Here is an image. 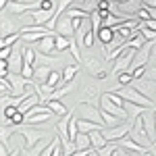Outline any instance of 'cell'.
Listing matches in <instances>:
<instances>
[{
	"mask_svg": "<svg viewBox=\"0 0 156 156\" xmlns=\"http://www.w3.org/2000/svg\"><path fill=\"white\" fill-rule=\"evenodd\" d=\"M137 29H140V34L144 36L146 42H156V31H154V29H150V27H148L144 21L140 23V27H137Z\"/></svg>",
	"mask_w": 156,
	"mask_h": 156,
	"instance_id": "obj_26",
	"label": "cell"
},
{
	"mask_svg": "<svg viewBox=\"0 0 156 156\" xmlns=\"http://www.w3.org/2000/svg\"><path fill=\"white\" fill-rule=\"evenodd\" d=\"M69 123H71V115H65L62 119L56 123V135H58V140H69Z\"/></svg>",
	"mask_w": 156,
	"mask_h": 156,
	"instance_id": "obj_16",
	"label": "cell"
},
{
	"mask_svg": "<svg viewBox=\"0 0 156 156\" xmlns=\"http://www.w3.org/2000/svg\"><path fill=\"white\" fill-rule=\"evenodd\" d=\"M119 94L125 100H129V102H133V104H140V106L144 108H154V100L152 98H148L146 94H142L137 87H133V85H123V87H119Z\"/></svg>",
	"mask_w": 156,
	"mask_h": 156,
	"instance_id": "obj_2",
	"label": "cell"
},
{
	"mask_svg": "<svg viewBox=\"0 0 156 156\" xmlns=\"http://www.w3.org/2000/svg\"><path fill=\"white\" fill-rule=\"evenodd\" d=\"M100 108L106 110V112H110V115H115V117H119L121 121L129 119V117H127V110H125L123 106H119V104H115L112 100H108L104 94H102V98H100Z\"/></svg>",
	"mask_w": 156,
	"mask_h": 156,
	"instance_id": "obj_9",
	"label": "cell"
},
{
	"mask_svg": "<svg viewBox=\"0 0 156 156\" xmlns=\"http://www.w3.org/2000/svg\"><path fill=\"white\" fill-rule=\"evenodd\" d=\"M100 90H98V83H85L81 87V92H79V100L81 102H90V104H98L100 102Z\"/></svg>",
	"mask_w": 156,
	"mask_h": 156,
	"instance_id": "obj_7",
	"label": "cell"
},
{
	"mask_svg": "<svg viewBox=\"0 0 156 156\" xmlns=\"http://www.w3.org/2000/svg\"><path fill=\"white\" fill-rule=\"evenodd\" d=\"M142 4L146 9H156V0H142Z\"/></svg>",
	"mask_w": 156,
	"mask_h": 156,
	"instance_id": "obj_43",
	"label": "cell"
},
{
	"mask_svg": "<svg viewBox=\"0 0 156 156\" xmlns=\"http://www.w3.org/2000/svg\"><path fill=\"white\" fill-rule=\"evenodd\" d=\"M135 48H127L119 58L115 60L112 65V75H119V73H125V71H131L133 69V60H135Z\"/></svg>",
	"mask_w": 156,
	"mask_h": 156,
	"instance_id": "obj_5",
	"label": "cell"
},
{
	"mask_svg": "<svg viewBox=\"0 0 156 156\" xmlns=\"http://www.w3.org/2000/svg\"><path fill=\"white\" fill-rule=\"evenodd\" d=\"M92 152H94V148H87V150H75L71 156H90Z\"/></svg>",
	"mask_w": 156,
	"mask_h": 156,
	"instance_id": "obj_41",
	"label": "cell"
},
{
	"mask_svg": "<svg viewBox=\"0 0 156 156\" xmlns=\"http://www.w3.org/2000/svg\"><path fill=\"white\" fill-rule=\"evenodd\" d=\"M71 54H73V58H75V62H83V54H81V46L75 42V37H73V42H71Z\"/></svg>",
	"mask_w": 156,
	"mask_h": 156,
	"instance_id": "obj_31",
	"label": "cell"
},
{
	"mask_svg": "<svg viewBox=\"0 0 156 156\" xmlns=\"http://www.w3.org/2000/svg\"><path fill=\"white\" fill-rule=\"evenodd\" d=\"M19 156H23V152H21V154H19Z\"/></svg>",
	"mask_w": 156,
	"mask_h": 156,
	"instance_id": "obj_47",
	"label": "cell"
},
{
	"mask_svg": "<svg viewBox=\"0 0 156 156\" xmlns=\"http://www.w3.org/2000/svg\"><path fill=\"white\" fill-rule=\"evenodd\" d=\"M117 144H119V148L129 150V152H135V154H144V152H148V148H144L142 144H137L131 135H125V137H123V140H119Z\"/></svg>",
	"mask_w": 156,
	"mask_h": 156,
	"instance_id": "obj_12",
	"label": "cell"
},
{
	"mask_svg": "<svg viewBox=\"0 0 156 156\" xmlns=\"http://www.w3.org/2000/svg\"><path fill=\"white\" fill-rule=\"evenodd\" d=\"M102 121H104V125H106V129H110V127H117L119 123H123V121H121L119 117H115V115H110V112H106V110H102Z\"/></svg>",
	"mask_w": 156,
	"mask_h": 156,
	"instance_id": "obj_28",
	"label": "cell"
},
{
	"mask_svg": "<svg viewBox=\"0 0 156 156\" xmlns=\"http://www.w3.org/2000/svg\"><path fill=\"white\" fill-rule=\"evenodd\" d=\"M54 71L52 67H48V65H36V73H34V81L36 83H46L50 77V73Z\"/></svg>",
	"mask_w": 156,
	"mask_h": 156,
	"instance_id": "obj_15",
	"label": "cell"
},
{
	"mask_svg": "<svg viewBox=\"0 0 156 156\" xmlns=\"http://www.w3.org/2000/svg\"><path fill=\"white\" fill-rule=\"evenodd\" d=\"M75 146H77V150H87V148H92L90 135H87V133H79V135L75 137Z\"/></svg>",
	"mask_w": 156,
	"mask_h": 156,
	"instance_id": "obj_27",
	"label": "cell"
},
{
	"mask_svg": "<svg viewBox=\"0 0 156 156\" xmlns=\"http://www.w3.org/2000/svg\"><path fill=\"white\" fill-rule=\"evenodd\" d=\"M133 87H137L142 94H146L148 98H152V94H154L156 90V81H152V79H148V77H140V79H133L131 81Z\"/></svg>",
	"mask_w": 156,
	"mask_h": 156,
	"instance_id": "obj_10",
	"label": "cell"
},
{
	"mask_svg": "<svg viewBox=\"0 0 156 156\" xmlns=\"http://www.w3.org/2000/svg\"><path fill=\"white\" fill-rule=\"evenodd\" d=\"M15 131L25 140V148H34L42 140H46L44 131L42 129H34V125H19V127H15Z\"/></svg>",
	"mask_w": 156,
	"mask_h": 156,
	"instance_id": "obj_3",
	"label": "cell"
},
{
	"mask_svg": "<svg viewBox=\"0 0 156 156\" xmlns=\"http://www.w3.org/2000/svg\"><path fill=\"white\" fill-rule=\"evenodd\" d=\"M71 42L73 37H67V36H56V50H58L60 54H65V50L71 48Z\"/></svg>",
	"mask_w": 156,
	"mask_h": 156,
	"instance_id": "obj_25",
	"label": "cell"
},
{
	"mask_svg": "<svg viewBox=\"0 0 156 156\" xmlns=\"http://www.w3.org/2000/svg\"><path fill=\"white\" fill-rule=\"evenodd\" d=\"M90 23H92V29L94 31H100V27H102V17H100V11H94L90 15Z\"/></svg>",
	"mask_w": 156,
	"mask_h": 156,
	"instance_id": "obj_32",
	"label": "cell"
},
{
	"mask_svg": "<svg viewBox=\"0 0 156 156\" xmlns=\"http://www.w3.org/2000/svg\"><path fill=\"white\" fill-rule=\"evenodd\" d=\"M77 127H79V133H90V131H96V129H104V125H98L94 121H85V119H77Z\"/></svg>",
	"mask_w": 156,
	"mask_h": 156,
	"instance_id": "obj_23",
	"label": "cell"
},
{
	"mask_svg": "<svg viewBox=\"0 0 156 156\" xmlns=\"http://www.w3.org/2000/svg\"><path fill=\"white\" fill-rule=\"evenodd\" d=\"M96 37L102 42V46H106V44H110V42H115V40H117V34L112 31V27L102 25V27H100V31L96 34Z\"/></svg>",
	"mask_w": 156,
	"mask_h": 156,
	"instance_id": "obj_17",
	"label": "cell"
},
{
	"mask_svg": "<svg viewBox=\"0 0 156 156\" xmlns=\"http://www.w3.org/2000/svg\"><path fill=\"white\" fill-rule=\"evenodd\" d=\"M133 125H135V121H123V123H119L117 127H110V129H102V133H104V137H106L108 142H119V140H123L125 135H129V133L133 131Z\"/></svg>",
	"mask_w": 156,
	"mask_h": 156,
	"instance_id": "obj_4",
	"label": "cell"
},
{
	"mask_svg": "<svg viewBox=\"0 0 156 156\" xmlns=\"http://www.w3.org/2000/svg\"><path fill=\"white\" fill-rule=\"evenodd\" d=\"M98 4H100V0H81V9L87 12L98 11Z\"/></svg>",
	"mask_w": 156,
	"mask_h": 156,
	"instance_id": "obj_34",
	"label": "cell"
},
{
	"mask_svg": "<svg viewBox=\"0 0 156 156\" xmlns=\"http://www.w3.org/2000/svg\"><path fill=\"white\" fill-rule=\"evenodd\" d=\"M144 23L148 25L150 29H154V31H156V19H148V21H144Z\"/></svg>",
	"mask_w": 156,
	"mask_h": 156,
	"instance_id": "obj_44",
	"label": "cell"
},
{
	"mask_svg": "<svg viewBox=\"0 0 156 156\" xmlns=\"http://www.w3.org/2000/svg\"><path fill=\"white\" fill-rule=\"evenodd\" d=\"M40 102H42V98H40V94H37V92H34V94H27V98L23 100V104L19 106V110L25 115L29 108H34L36 104H40Z\"/></svg>",
	"mask_w": 156,
	"mask_h": 156,
	"instance_id": "obj_22",
	"label": "cell"
},
{
	"mask_svg": "<svg viewBox=\"0 0 156 156\" xmlns=\"http://www.w3.org/2000/svg\"><path fill=\"white\" fill-rule=\"evenodd\" d=\"M60 81H62V73L60 71H52L50 77H48V81H46V85H50L52 90H56V87L60 85Z\"/></svg>",
	"mask_w": 156,
	"mask_h": 156,
	"instance_id": "obj_30",
	"label": "cell"
},
{
	"mask_svg": "<svg viewBox=\"0 0 156 156\" xmlns=\"http://www.w3.org/2000/svg\"><path fill=\"white\" fill-rule=\"evenodd\" d=\"M87 135H90V142H92V148H94V150H98V148H104V146L108 144V140L104 137V133H102V129H96V131H90Z\"/></svg>",
	"mask_w": 156,
	"mask_h": 156,
	"instance_id": "obj_19",
	"label": "cell"
},
{
	"mask_svg": "<svg viewBox=\"0 0 156 156\" xmlns=\"http://www.w3.org/2000/svg\"><path fill=\"white\" fill-rule=\"evenodd\" d=\"M83 67H85V71L90 73L92 77H98L100 73L104 71L100 58H96V56H83Z\"/></svg>",
	"mask_w": 156,
	"mask_h": 156,
	"instance_id": "obj_13",
	"label": "cell"
},
{
	"mask_svg": "<svg viewBox=\"0 0 156 156\" xmlns=\"http://www.w3.org/2000/svg\"><path fill=\"white\" fill-rule=\"evenodd\" d=\"M77 75H79V67H77V65H67V67H62V81H60V85L73 83V79H75Z\"/></svg>",
	"mask_w": 156,
	"mask_h": 156,
	"instance_id": "obj_18",
	"label": "cell"
},
{
	"mask_svg": "<svg viewBox=\"0 0 156 156\" xmlns=\"http://www.w3.org/2000/svg\"><path fill=\"white\" fill-rule=\"evenodd\" d=\"M117 77H119V87H123V85H129V83H131V81H133V75H131V71L119 73Z\"/></svg>",
	"mask_w": 156,
	"mask_h": 156,
	"instance_id": "obj_35",
	"label": "cell"
},
{
	"mask_svg": "<svg viewBox=\"0 0 156 156\" xmlns=\"http://www.w3.org/2000/svg\"><path fill=\"white\" fill-rule=\"evenodd\" d=\"M44 104H48V108L54 112V115H58V117H65V115H69V110H67V106L60 102V100H46Z\"/></svg>",
	"mask_w": 156,
	"mask_h": 156,
	"instance_id": "obj_24",
	"label": "cell"
},
{
	"mask_svg": "<svg viewBox=\"0 0 156 156\" xmlns=\"http://www.w3.org/2000/svg\"><path fill=\"white\" fill-rule=\"evenodd\" d=\"M56 31L54 34H50V36H46V37H42L40 42H37V46H36V50L37 52H42V54H50V56H60V52L56 50Z\"/></svg>",
	"mask_w": 156,
	"mask_h": 156,
	"instance_id": "obj_6",
	"label": "cell"
},
{
	"mask_svg": "<svg viewBox=\"0 0 156 156\" xmlns=\"http://www.w3.org/2000/svg\"><path fill=\"white\" fill-rule=\"evenodd\" d=\"M21 31V27H19V23L15 21V19H11V17H2V23H0V36L6 37L11 36V34H19Z\"/></svg>",
	"mask_w": 156,
	"mask_h": 156,
	"instance_id": "obj_14",
	"label": "cell"
},
{
	"mask_svg": "<svg viewBox=\"0 0 156 156\" xmlns=\"http://www.w3.org/2000/svg\"><path fill=\"white\" fill-rule=\"evenodd\" d=\"M77 119H85V121H94L98 125H104L102 121V108H98V104H90V102H79L75 106V112H73ZM106 127V125H104Z\"/></svg>",
	"mask_w": 156,
	"mask_h": 156,
	"instance_id": "obj_1",
	"label": "cell"
},
{
	"mask_svg": "<svg viewBox=\"0 0 156 156\" xmlns=\"http://www.w3.org/2000/svg\"><path fill=\"white\" fill-rule=\"evenodd\" d=\"M142 156H152V152H150V150H148V152H144V154Z\"/></svg>",
	"mask_w": 156,
	"mask_h": 156,
	"instance_id": "obj_45",
	"label": "cell"
},
{
	"mask_svg": "<svg viewBox=\"0 0 156 156\" xmlns=\"http://www.w3.org/2000/svg\"><path fill=\"white\" fill-rule=\"evenodd\" d=\"M40 9H44V11H56L54 9V0H40Z\"/></svg>",
	"mask_w": 156,
	"mask_h": 156,
	"instance_id": "obj_39",
	"label": "cell"
},
{
	"mask_svg": "<svg viewBox=\"0 0 156 156\" xmlns=\"http://www.w3.org/2000/svg\"><path fill=\"white\" fill-rule=\"evenodd\" d=\"M34 73H36V67H31V65H23L21 75H23L25 79H34Z\"/></svg>",
	"mask_w": 156,
	"mask_h": 156,
	"instance_id": "obj_37",
	"label": "cell"
},
{
	"mask_svg": "<svg viewBox=\"0 0 156 156\" xmlns=\"http://www.w3.org/2000/svg\"><path fill=\"white\" fill-rule=\"evenodd\" d=\"M125 44H127V48H135V50H140V48H142V46L146 44V40H144V36L140 34V36H135L133 40H129V42H125Z\"/></svg>",
	"mask_w": 156,
	"mask_h": 156,
	"instance_id": "obj_33",
	"label": "cell"
},
{
	"mask_svg": "<svg viewBox=\"0 0 156 156\" xmlns=\"http://www.w3.org/2000/svg\"><path fill=\"white\" fill-rule=\"evenodd\" d=\"M144 77L156 81V65H148V67H146V75H144Z\"/></svg>",
	"mask_w": 156,
	"mask_h": 156,
	"instance_id": "obj_38",
	"label": "cell"
},
{
	"mask_svg": "<svg viewBox=\"0 0 156 156\" xmlns=\"http://www.w3.org/2000/svg\"><path fill=\"white\" fill-rule=\"evenodd\" d=\"M54 112H40V115H25V123L23 125H42L52 117Z\"/></svg>",
	"mask_w": 156,
	"mask_h": 156,
	"instance_id": "obj_20",
	"label": "cell"
},
{
	"mask_svg": "<svg viewBox=\"0 0 156 156\" xmlns=\"http://www.w3.org/2000/svg\"><path fill=\"white\" fill-rule=\"evenodd\" d=\"M148 65H156V42H154V46H152V50H150V60H148Z\"/></svg>",
	"mask_w": 156,
	"mask_h": 156,
	"instance_id": "obj_42",
	"label": "cell"
},
{
	"mask_svg": "<svg viewBox=\"0 0 156 156\" xmlns=\"http://www.w3.org/2000/svg\"><path fill=\"white\" fill-rule=\"evenodd\" d=\"M146 67H148V65H144V67H135V69L131 71L133 79H140V77H144V75H146Z\"/></svg>",
	"mask_w": 156,
	"mask_h": 156,
	"instance_id": "obj_40",
	"label": "cell"
},
{
	"mask_svg": "<svg viewBox=\"0 0 156 156\" xmlns=\"http://www.w3.org/2000/svg\"><path fill=\"white\" fill-rule=\"evenodd\" d=\"M29 17H31V23L36 25H46L52 19L56 17V11H44V9H36V11H29Z\"/></svg>",
	"mask_w": 156,
	"mask_h": 156,
	"instance_id": "obj_11",
	"label": "cell"
},
{
	"mask_svg": "<svg viewBox=\"0 0 156 156\" xmlns=\"http://www.w3.org/2000/svg\"><path fill=\"white\" fill-rule=\"evenodd\" d=\"M19 40H21V31H19V34H11V36L2 37L0 46H2V48H11V46H15V44H17Z\"/></svg>",
	"mask_w": 156,
	"mask_h": 156,
	"instance_id": "obj_29",
	"label": "cell"
},
{
	"mask_svg": "<svg viewBox=\"0 0 156 156\" xmlns=\"http://www.w3.org/2000/svg\"><path fill=\"white\" fill-rule=\"evenodd\" d=\"M135 17H137V19H142V21H148V19H152V11H150V9H146V6H142L140 11L135 12Z\"/></svg>",
	"mask_w": 156,
	"mask_h": 156,
	"instance_id": "obj_36",
	"label": "cell"
},
{
	"mask_svg": "<svg viewBox=\"0 0 156 156\" xmlns=\"http://www.w3.org/2000/svg\"><path fill=\"white\" fill-rule=\"evenodd\" d=\"M123 108L127 110V117H129V121H135L142 112H144L146 108L140 106V104H133V102H129V100H125V104H123Z\"/></svg>",
	"mask_w": 156,
	"mask_h": 156,
	"instance_id": "obj_21",
	"label": "cell"
},
{
	"mask_svg": "<svg viewBox=\"0 0 156 156\" xmlns=\"http://www.w3.org/2000/svg\"><path fill=\"white\" fill-rule=\"evenodd\" d=\"M54 31L58 34V36H67V37H75V27H73V17L69 15H60L58 21H56V27H54Z\"/></svg>",
	"mask_w": 156,
	"mask_h": 156,
	"instance_id": "obj_8",
	"label": "cell"
},
{
	"mask_svg": "<svg viewBox=\"0 0 156 156\" xmlns=\"http://www.w3.org/2000/svg\"><path fill=\"white\" fill-rule=\"evenodd\" d=\"M115 2H117V4H123V2H127V0H115Z\"/></svg>",
	"mask_w": 156,
	"mask_h": 156,
	"instance_id": "obj_46",
	"label": "cell"
}]
</instances>
